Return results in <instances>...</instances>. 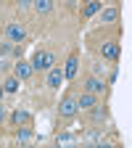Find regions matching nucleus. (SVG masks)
<instances>
[{
	"label": "nucleus",
	"mask_w": 132,
	"mask_h": 148,
	"mask_svg": "<svg viewBox=\"0 0 132 148\" xmlns=\"http://www.w3.org/2000/svg\"><path fill=\"white\" fill-rule=\"evenodd\" d=\"M32 69H40V71H48L53 64H55V56L50 53V50H37L34 56H32Z\"/></svg>",
	"instance_id": "obj_1"
},
{
	"label": "nucleus",
	"mask_w": 132,
	"mask_h": 148,
	"mask_svg": "<svg viewBox=\"0 0 132 148\" xmlns=\"http://www.w3.org/2000/svg\"><path fill=\"white\" fill-rule=\"evenodd\" d=\"M77 98L74 95H64V101H61V106H58V116L61 119H71V116H77Z\"/></svg>",
	"instance_id": "obj_2"
},
{
	"label": "nucleus",
	"mask_w": 132,
	"mask_h": 148,
	"mask_svg": "<svg viewBox=\"0 0 132 148\" xmlns=\"http://www.w3.org/2000/svg\"><path fill=\"white\" fill-rule=\"evenodd\" d=\"M24 37H27V29H24L21 24H8V27H5V40H8V42L18 45V42H24Z\"/></svg>",
	"instance_id": "obj_3"
},
{
	"label": "nucleus",
	"mask_w": 132,
	"mask_h": 148,
	"mask_svg": "<svg viewBox=\"0 0 132 148\" xmlns=\"http://www.w3.org/2000/svg\"><path fill=\"white\" fill-rule=\"evenodd\" d=\"M64 79H66V77H64V69L53 64V66L48 69V87H50V90H58Z\"/></svg>",
	"instance_id": "obj_4"
},
{
	"label": "nucleus",
	"mask_w": 132,
	"mask_h": 148,
	"mask_svg": "<svg viewBox=\"0 0 132 148\" xmlns=\"http://www.w3.org/2000/svg\"><path fill=\"white\" fill-rule=\"evenodd\" d=\"M13 74H16V77L24 82V79H29L32 74H34V69H32V64H29V61H24V58H16V64H13Z\"/></svg>",
	"instance_id": "obj_5"
},
{
	"label": "nucleus",
	"mask_w": 132,
	"mask_h": 148,
	"mask_svg": "<svg viewBox=\"0 0 132 148\" xmlns=\"http://www.w3.org/2000/svg\"><path fill=\"white\" fill-rule=\"evenodd\" d=\"M82 87H85L87 92H95V95H103V92H106V82H103L101 77H95V74H92V77H87Z\"/></svg>",
	"instance_id": "obj_6"
},
{
	"label": "nucleus",
	"mask_w": 132,
	"mask_h": 148,
	"mask_svg": "<svg viewBox=\"0 0 132 148\" xmlns=\"http://www.w3.org/2000/svg\"><path fill=\"white\" fill-rule=\"evenodd\" d=\"M95 103H98V95H95V92L82 90L79 95H77V108H79V111H87V108H92Z\"/></svg>",
	"instance_id": "obj_7"
},
{
	"label": "nucleus",
	"mask_w": 132,
	"mask_h": 148,
	"mask_svg": "<svg viewBox=\"0 0 132 148\" xmlns=\"http://www.w3.org/2000/svg\"><path fill=\"white\" fill-rule=\"evenodd\" d=\"M87 111H90V122H92V124H103V122H108V108H106V106L95 103V106L87 108Z\"/></svg>",
	"instance_id": "obj_8"
},
{
	"label": "nucleus",
	"mask_w": 132,
	"mask_h": 148,
	"mask_svg": "<svg viewBox=\"0 0 132 148\" xmlns=\"http://www.w3.org/2000/svg\"><path fill=\"white\" fill-rule=\"evenodd\" d=\"M77 69H79V53H71L69 58H66V66H64V77L66 79H74Z\"/></svg>",
	"instance_id": "obj_9"
},
{
	"label": "nucleus",
	"mask_w": 132,
	"mask_h": 148,
	"mask_svg": "<svg viewBox=\"0 0 132 148\" xmlns=\"http://www.w3.org/2000/svg\"><path fill=\"white\" fill-rule=\"evenodd\" d=\"M101 56L108 61H119V42H103L101 45Z\"/></svg>",
	"instance_id": "obj_10"
},
{
	"label": "nucleus",
	"mask_w": 132,
	"mask_h": 148,
	"mask_svg": "<svg viewBox=\"0 0 132 148\" xmlns=\"http://www.w3.org/2000/svg\"><path fill=\"white\" fill-rule=\"evenodd\" d=\"M11 122H13L16 127H27V124H32L34 119H32V114H29V111H21V108H16L13 114H11Z\"/></svg>",
	"instance_id": "obj_11"
},
{
	"label": "nucleus",
	"mask_w": 132,
	"mask_h": 148,
	"mask_svg": "<svg viewBox=\"0 0 132 148\" xmlns=\"http://www.w3.org/2000/svg\"><path fill=\"white\" fill-rule=\"evenodd\" d=\"M32 140H37V135H34L32 124H27V127H18V130H16V143H32Z\"/></svg>",
	"instance_id": "obj_12"
},
{
	"label": "nucleus",
	"mask_w": 132,
	"mask_h": 148,
	"mask_svg": "<svg viewBox=\"0 0 132 148\" xmlns=\"http://www.w3.org/2000/svg\"><path fill=\"white\" fill-rule=\"evenodd\" d=\"M18 85H21V79H18L16 74H11V77H5V82H3V92H16Z\"/></svg>",
	"instance_id": "obj_13"
},
{
	"label": "nucleus",
	"mask_w": 132,
	"mask_h": 148,
	"mask_svg": "<svg viewBox=\"0 0 132 148\" xmlns=\"http://www.w3.org/2000/svg\"><path fill=\"white\" fill-rule=\"evenodd\" d=\"M119 18V8H103L101 11V21L103 24H111V21H116Z\"/></svg>",
	"instance_id": "obj_14"
},
{
	"label": "nucleus",
	"mask_w": 132,
	"mask_h": 148,
	"mask_svg": "<svg viewBox=\"0 0 132 148\" xmlns=\"http://www.w3.org/2000/svg\"><path fill=\"white\" fill-rule=\"evenodd\" d=\"M101 8H103V3H101V0H90V3L85 5V11H82V16H85V18H90V16H95Z\"/></svg>",
	"instance_id": "obj_15"
},
{
	"label": "nucleus",
	"mask_w": 132,
	"mask_h": 148,
	"mask_svg": "<svg viewBox=\"0 0 132 148\" xmlns=\"http://www.w3.org/2000/svg\"><path fill=\"white\" fill-rule=\"evenodd\" d=\"M32 8H34L37 13H50V11H53V0H34Z\"/></svg>",
	"instance_id": "obj_16"
},
{
	"label": "nucleus",
	"mask_w": 132,
	"mask_h": 148,
	"mask_svg": "<svg viewBox=\"0 0 132 148\" xmlns=\"http://www.w3.org/2000/svg\"><path fill=\"white\" fill-rule=\"evenodd\" d=\"M55 143L58 145H69V143H74V135L71 132H58L55 135Z\"/></svg>",
	"instance_id": "obj_17"
},
{
	"label": "nucleus",
	"mask_w": 132,
	"mask_h": 148,
	"mask_svg": "<svg viewBox=\"0 0 132 148\" xmlns=\"http://www.w3.org/2000/svg\"><path fill=\"white\" fill-rule=\"evenodd\" d=\"M13 48H16V45L8 42V40H5V42H0V56H13Z\"/></svg>",
	"instance_id": "obj_18"
},
{
	"label": "nucleus",
	"mask_w": 132,
	"mask_h": 148,
	"mask_svg": "<svg viewBox=\"0 0 132 148\" xmlns=\"http://www.w3.org/2000/svg\"><path fill=\"white\" fill-rule=\"evenodd\" d=\"M103 71H106V64H101V61L92 66V74H95V77H101V79H103Z\"/></svg>",
	"instance_id": "obj_19"
},
{
	"label": "nucleus",
	"mask_w": 132,
	"mask_h": 148,
	"mask_svg": "<svg viewBox=\"0 0 132 148\" xmlns=\"http://www.w3.org/2000/svg\"><path fill=\"white\" fill-rule=\"evenodd\" d=\"M114 79H116V66H114V69L108 71V77H106V82H108V85H114Z\"/></svg>",
	"instance_id": "obj_20"
},
{
	"label": "nucleus",
	"mask_w": 132,
	"mask_h": 148,
	"mask_svg": "<svg viewBox=\"0 0 132 148\" xmlns=\"http://www.w3.org/2000/svg\"><path fill=\"white\" fill-rule=\"evenodd\" d=\"M32 3H34V0H18V8H29Z\"/></svg>",
	"instance_id": "obj_21"
},
{
	"label": "nucleus",
	"mask_w": 132,
	"mask_h": 148,
	"mask_svg": "<svg viewBox=\"0 0 132 148\" xmlns=\"http://www.w3.org/2000/svg\"><path fill=\"white\" fill-rule=\"evenodd\" d=\"M3 116H5V114H3V106H0V122H3Z\"/></svg>",
	"instance_id": "obj_22"
},
{
	"label": "nucleus",
	"mask_w": 132,
	"mask_h": 148,
	"mask_svg": "<svg viewBox=\"0 0 132 148\" xmlns=\"http://www.w3.org/2000/svg\"><path fill=\"white\" fill-rule=\"evenodd\" d=\"M0 98H3V82H0Z\"/></svg>",
	"instance_id": "obj_23"
}]
</instances>
